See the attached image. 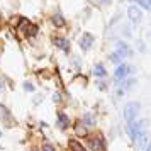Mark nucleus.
Masks as SVG:
<instances>
[{"mask_svg": "<svg viewBox=\"0 0 151 151\" xmlns=\"http://www.w3.org/2000/svg\"><path fill=\"white\" fill-rule=\"evenodd\" d=\"M137 114H139V104L131 102V104L126 105V109H124V117H126V122L127 124L137 121Z\"/></svg>", "mask_w": 151, "mask_h": 151, "instance_id": "f257e3e1", "label": "nucleus"}, {"mask_svg": "<svg viewBox=\"0 0 151 151\" xmlns=\"http://www.w3.org/2000/svg\"><path fill=\"white\" fill-rule=\"evenodd\" d=\"M19 31L22 32V36H26V37H29V36H34L36 32H37V29H36V26H32L29 21H26V19H22L21 22H19Z\"/></svg>", "mask_w": 151, "mask_h": 151, "instance_id": "f03ea898", "label": "nucleus"}, {"mask_svg": "<svg viewBox=\"0 0 151 151\" xmlns=\"http://www.w3.org/2000/svg\"><path fill=\"white\" fill-rule=\"evenodd\" d=\"M127 17H129V21L134 24V26H137L139 22H141V10L137 7H134V5H131L129 9H127Z\"/></svg>", "mask_w": 151, "mask_h": 151, "instance_id": "7ed1b4c3", "label": "nucleus"}, {"mask_svg": "<svg viewBox=\"0 0 151 151\" xmlns=\"http://www.w3.org/2000/svg\"><path fill=\"white\" fill-rule=\"evenodd\" d=\"M131 68L127 66V65H119L116 70V80L117 82H122L124 78H127V75H129Z\"/></svg>", "mask_w": 151, "mask_h": 151, "instance_id": "20e7f679", "label": "nucleus"}, {"mask_svg": "<svg viewBox=\"0 0 151 151\" xmlns=\"http://www.w3.org/2000/svg\"><path fill=\"white\" fill-rule=\"evenodd\" d=\"M116 55L119 56V60H122V58H126V56L131 55V48L126 44V42L119 41V42H117V51H116Z\"/></svg>", "mask_w": 151, "mask_h": 151, "instance_id": "39448f33", "label": "nucleus"}, {"mask_svg": "<svg viewBox=\"0 0 151 151\" xmlns=\"http://www.w3.org/2000/svg\"><path fill=\"white\" fill-rule=\"evenodd\" d=\"M92 44H93V36L88 34V32H85V34L82 36V39H80V48H82L83 51H87V49L92 48Z\"/></svg>", "mask_w": 151, "mask_h": 151, "instance_id": "423d86ee", "label": "nucleus"}, {"mask_svg": "<svg viewBox=\"0 0 151 151\" xmlns=\"http://www.w3.org/2000/svg\"><path fill=\"white\" fill-rule=\"evenodd\" d=\"M90 148L93 151H104V148H105V146H104V139L100 136L92 137V139H90Z\"/></svg>", "mask_w": 151, "mask_h": 151, "instance_id": "0eeeda50", "label": "nucleus"}, {"mask_svg": "<svg viewBox=\"0 0 151 151\" xmlns=\"http://www.w3.org/2000/svg\"><path fill=\"white\" fill-rule=\"evenodd\" d=\"M53 42H55V46H58V48L63 49V51H66V53L70 51L68 39H65V37H55V39H53Z\"/></svg>", "mask_w": 151, "mask_h": 151, "instance_id": "6e6552de", "label": "nucleus"}, {"mask_svg": "<svg viewBox=\"0 0 151 151\" xmlns=\"http://www.w3.org/2000/svg\"><path fill=\"white\" fill-rule=\"evenodd\" d=\"M68 126H70L68 116H66V114H63V112H60V114H58V127H60V129H66Z\"/></svg>", "mask_w": 151, "mask_h": 151, "instance_id": "1a4fd4ad", "label": "nucleus"}, {"mask_svg": "<svg viewBox=\"0 0 151 151\" xmlns=\"http://www.w3.org/2000/svg\"><path fill=\"white\" fill-rule=\"evenodd\" d=\"M53 22H55L56 27H65V19L61 14H55L53 15Z\"/></svg>", "mask_w": 151, "mask_h": 151, "instance_id": "9d476101", "label": "nucleus"}, {"mask_svg": "<svg viewBox=\"0 0 151 151\" xmlns=\"http://www.w3.org/2000/svg\"><path fill=\"white\" fill-rule=\"evenodd\" d=\"M70 148H71V151H87L83 144H80L78 141H73V139L70 141Z\"/></svg>", "mask_w": 151, "mask_h": 151, "instance_id": "9b49d317", "label": "nucleus"}, {"mask_svg": "<svg viewBox=\"0 0 151 151\" xmlns=\"http://www.w3.org/2000/svg\"><path fill=\"white\" fill-rule=\"evenodd\" d=\"M93 73H95V76H105V68H104L102 65H97L95 68H93Z\"/></svg>", "mask_w": 151, "mask_h": 151, "instance_id": "f8f14e48", "label": "nucleus"}, {"mask_svg": "<svg viewBox=\"0 0 151 151\" xmlns=\"http://www.w3.org/2000/svg\"><path fill=\"white\" fill-rule=\"evenodd\" d=\"M83 122L88 124V126H93V124H95V121H93L92 114H85V116H83Z\"/></svg>", "mask_w": 151, "mask_h": 151, "instance_id": "ddd939ff", "label": "nucleus"}, {"mask_svg": "<svg viewBox=\"0 0 151 151\" xmlns=\"http://www.w3.org/2000/svg\"><path fill=\"white\" fill-rule=\"evenodd\" d=\"M76 134L78 136H87V129L83 127L82 124H76Z\"/></svg>", "mask_w": 151, "mask_h": 151, "instance_id": "4468645a", "label": "nucleus"}, {"mask_svg": "<svg viewBox=\"0 0 151 151\" xmlns=\"http://www.w3.org/2000/svg\"><path fill=\"white\" fill-rule=\"evenodd\" d=\"M136 2L144 9H151V0H136Z\"/></svg>", "mask_w": 151, "mask_h": 151, "instance_id": "2eb2a0df", "label": "nucleus"}, {"mask_svg": "<svg viewBox=\"0 0 151 151\" xmlns=\"http://www.w3.org/2000/svg\"><path fill=\"white\" fill-rule=\"evenodd\" d=\"M24 88L27 90V92H32V90H34V87H32V83H27V82H26V83H24Z\"/></svg>", "mask_w": 151, "mask_h": 151, "instance_id": "dca6fc26", "label": "nucleus"}, {"mask_svg": "<svg viewBox=\"0 0 151 151\" xmlns=\"http://www.w3.org/2000/svg\"><path fill=\"white\" fill-rule=\"evenodd\" d=\"M42 151H55V148H53L51 144H46V146L42 148Z\"/></svg>", "mask_w": 151, "mask_h": 151, "instance_id": "f3484780", "label": "nucleus"}, {"mask_svg": "<svg viewBox=\"0 0 151 151\" xmlns=\"http://www.w3.org/2000/svg\"><path fill=\"white\" fill-rule=\"evenodd\" d=\"M4 90V80H0V92Z\"/></svg>", "mask_w": 151, "mask_h": 151, "instance_id": "a211bd4d", "label": "nucleus"}, {"mask_svg": "<svg viewBox=\"0 0 151 151\" xmlns=\"http://www.w3.org/2000/svg\"><path fill=\"white\" fill-rule=\"evenodd\" d=\"M146 151H151V144H150V146H148V150H146Z\"/></svg>", "mask_w": 151, "mask_h": 151, "instance_id": "6ab92c4d", "label": "nucleus"}]
</instances>
